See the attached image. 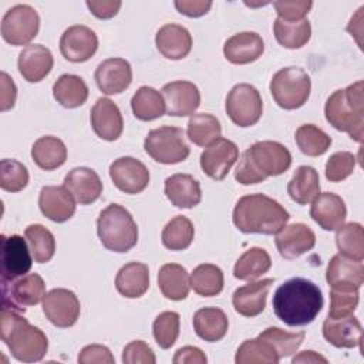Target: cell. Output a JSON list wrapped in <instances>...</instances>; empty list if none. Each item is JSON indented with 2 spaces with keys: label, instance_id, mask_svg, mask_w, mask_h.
Wrapping results in <instances>:
<instances>
[{
  "label": "cell",
  "instance_id": "15",
  "mask_svg": "<svg viewBox=\"0 0 364 364\" xmlns=\"http://www.w3.org/2000/svg\"><path fill=\"white\" fill-rule=\"evenodd\" d=\"M109 176L114 185L128 195L141 193L149 183L148 168L132 156L115 159L109 166Z\"/></svg>",
  "mask_w": 364,
  "mask_h": 364
},
{
  "label": "cell",
  "instance_id": "27",
  "mask_svg": "<svg viewBox=\"0 0 364 364\" xmlns=\"http://www.w3.org/2000/svg\"><path fill=\"white\" fill-rule=\"evenodd\" d=\"M18 71L28 82H40L44 80L54 65L51 51L41 44H30L18 54Z\"/></svg>",
  "mask_w": 364,
  "mask_h": 364
},
{
  "label": "cell",
  "instance_id": "12",
  "mask_svg": "<svg viewBox=\"0 0 364 364\" xmlns=\"http://www.w3.org/2000/svg\"><path fill=\"white\" fill-rule=\"evenodd\" d=\"M1 282H11L27 274L33 264V255L27 240L20 235L0 236Z\"/></svg>",
  "mask_w": 364,
  "mask_h": 364
},
{
  "label": "cell",
  "instance_id": "24",
  "mask_svg": "<svg viewBox=\"0 0 364 364\" xmlns=\"http://www.w3.org/2000/svg\"><path fill=\"white\" fill-rule=\"evenodd\" d=\"M274 279H262L235 290L232 296V304L235 310L245 317H255L260 314L266 307V299Z\"/></svg>",
  "mask_w": 364,
  "mask_h": 364
},
{
  "label": "cell",
  "instance_id": "6",
  "mask_svg": "<svg viewBox=\"0 0 364 364\" xmlns=\"http://www.w3.org/2000/svg\"><path fill=\"white\" fill-rule=\"evenodd\" d=\"M97 233L102 246L115 253H125L138 242V226L132 215L118 203H111L101 210Z\"/></svg>",
  "mask_w": 364,
  "mask_h": 364
},
{
  "label": "cell",
  "instance_id": "59",
  "mask_svg": "<svg viewBox=\"0 0 364 364\" xmlns=\"http://www.w3.org/2000/svg\"><path fill=\"white\" fill-rule=\"evenodd\" d=\"M293 364H297V363H327V358H324L323 355L317 354L316 351H311V350H306V351H301L299 355L293 357L291 360Z\"/></svg>",
  "mask_w": 364,
  "mask_h": 364
},
{
  "label": "cell",
  "instance_id": "37",
  "mask_svg": "<svg viewBox=\"0 0 364 364\" xmlns=\"http://www.w3.org/2000/svg\"><path fill=\"white\" fill-rule=\"evenodd\" d=\"M131 108L135 118L141 121H152L165 114V102L162 94L152 87H139L131 98Z\"/></svg>",
  "mask_w": 364,
  "mask_h": 364
},
{
  "label": "cell",
  "instance_id": "4",
  "mask_svg": "<svg viewBox=\"0 0 364 364\" xmlns=\"http://www.w3.org/2000/svg\"><path fill=\"white\" fill-rule=\"evenodd\" d=\"M289 212L263 193L242 196L233 209V223L242 233L276 235L289 220Z\"/></svg>",
  "mask_w": 364,
  "mask_h": 364
},
{
  "label": "cell",
  "instance_id": "58",
  "mask_svg": "<svg viewBox=\"0 0 364 364\" xmlns=\"http://www.w3.org/2000/svg\"><path fill=\"white\" fill-rule=\"evenodd\" d=\"M173 364H205L208 361L205 353L193 346L181 347L173 355Z\"/></svg>",
  "mask_w": 364,
  "mask_h": 364
},
{
  "label": "cell",
  "instance_id": "45",
  "mask_svg": "<svg viewBox=\"0 0 364 364\" xmlns=\"http://www.w3.org/2000/svg\"><path fill=\"white\" fill-rule=\"evenodd\" d=\"M195 236L192 222L182 215L172 218L162 229V245L169 250H183L191 246Z\"/></svg>",
  "mask_w": 364,
  "mask_h": 364
},
{
  "label": "cell",
  "instance_id": "26",
  "mask_svg": "<svg viewBox=\"0 0 364 364\" xmlns=\"http://www.w3.org/2000/svg\"><path fill=\"white\" fill-rule=\"evenodd\" d=\"M264 51L263 38L255 31H242L233 34L225 41L223 54L225 58L237 65L249 64L262 57Z\"/></svg>",
  "mask_w": 364,
  "mask_h": 364
},
{
  "label": "cell",
  "instance_id": "10",
  "mask_svg": "<svg viewBox=\"0 0 364 364\" xmlns=\"http://www.w3.org/2000/svg\"><path fill=\"white\" fill-rule=\"evenodd\" d=\"M40 30V17L28 4H16L1 18V37L11 46L28 44Z\"/></svg>",
  "mask_w": 364,
  "mask_h": 364
},
{
  "label": "cell",
  "instance_id": "3",
  "mask_svg": "<svg viewBox=\"0 0 364 364\" xmlns=\"http://www.w3.org/2000/svg\"><path fill=\"white\" fill-rule=\"evenodd\" d=\"M291 165L290 151L276 141H259L247 148L235 171V179L242 185L263 182L269 176L284 173Z\"/></svg>",
  "mask_w": 364,
  "mask_h": 364
},
{
  "label": "cell",
  "instance_id": "57",
  "mask_svg": "<svg viewBox=\"0 0 364 364\" xmlns=\"http://www.w3.org/2000/svg\"><path fill=\"white\" fill-rule=\"evenodd\" d=\"M176 10L188 17H200L203 14H206L210 7H212V1H203V0H176L175 3Z\"/></svg>",
  "mask_w": 364,
  "mask_h": 364
},
{
  "label": "cell",
  "instance_id": "50",
  "mask_svg": "<svg viewBox=\"0 0 364 364\" xmlns=\"http://www.w3.org/2000/svg\"><path fill=\"white\" fill-rule=\"evenodd\" d=\"M355 168V156L351 152L340 151L333 154L326 164V178L330 182H341L348 178Z\"/></svg>",
  "mask_w": 364,
  "mask_h": 364
},
{
  "label": "cell",
  "instance_id": "28",
  "mask_svg": "<svg viewBox=\"0 0 364 364\" xmlns=\"http://www.w3.org/2000/svg\"><path fill=\"white\" fill-rule=\"evenodd\" d=\"M323 337L337 348H354L361 344L363 326L354 316L327 317L323 323Z\"/></svg>",
  "mask_w": 364,
  "mask_h": 364
},
{
  "label": "cell",
  "instance_id": "40",
  "mask_svg": "<svg viewBox=\"0 0 364 364\" xmlns=\"http://www.w3.org/2000/svg\"><path fill=\"white\" fill-rule=\"evenodd\" d=\"M191 287L203 297L218 296L223 290V272L219 266L203 263L193 269L189 277Z\"/></svg>",
  "mask_w": 364,
  "mask_h": 364
},
{
  "label": "cell",
  "instance_id": "2",
  "mask_svg": "<svg viewBox=\"0 0 364 364\" xmlns=\"http://www.w3.org/2000/svg\"><path fill=\"white\" fill-rule=\"evenodd\" d=\"M0 337L11 355L21 363L40 361L48 350L47 336L14 309L1 307Z\"/></svg>",
  "mask_w": 364,
  "mask_h": 364
},
{
  "label": "cell",
  "instance_id": "39",
  "mask_svg": "<svg viewBox=\"0 0 364 364\" xmlns=\"http://www.w3.org/2000/svg\"><path fill=\"white\" fill-rule=\"evenodd\" d=\"M273 33L280 46L296 50L309 43L311 37V26L306 18L300 21H284L277 17L273 23Z\"/></svg>",
  "mask_w": 364,
  "mask_h": 364
},
{
  "label": "cell",
  "instance_id": "49",
  "mask_svg": "<svg viewBox=\"0 0 364 364\" xmlns=\"http://www.w3.org/2000/svg\"><path fill=\"white\" fill-rule=\"evenodd\" d=\"M28 183L27 168L16 159H1L0 162V188L7 192L23 191Z\"/></svg>",
  "mask_w": 364,
  "mask_h": 364
},
{
  "label": "cell",
  "instance_id": "20",
  "mask_svg": "<svg viewBox=\"0 0 364 364\" xmlns=\"http://www.w3.org/2000/svg\"><path fill=\"white\" fill-rule=\"evenodd\" d=\"M91 127L98 138L104 141H117L124 129V121L118 105L109 98H98L91 108Z\"/></svg>",
  "mask_w": 364,
  "mask_h": 364
},
{
  "label": "cell",
  "instance_id": "13",
  "mask_svg": "<svg viewBox=\"0 0 364 364\" xmlns=\"http://www.w3.org/2000/svg\"><path fill=\"white\" fill-rule=\"evenodd\" d=\"M80 300L68 289H53L43 299V313L55 327L67 328L74 326L80 317Z\"/></svg>",
  "mask_w": 364,
  "mask_h": 364
},
{
  "label": "cell",
  "instance_id": "55",
  "mask_svg": "<svg viewBox=\"0 0 364 364\" xmlns=\"http://www.w3.org/2000/svg\"><path fill=\"white\" fill-rule=\"evenodd\" d=\"M119 0H87V7L90 11L101 20H107L114 17L121 9Z\"/></svg>",
  "mask_w": 364,
  "mask_h": 364
},
{
  "label": "cell",
  "instance_id": "5",
  "mask_svg": "<svg viewBox=\"0 0 364 364\" xmlns=\"http://www.w3.org/2000/svg\"><path fill=\"white\" fill-rule=\"evenodd\" d=\"M327 122L337 131L347 132L355 142L364 134V82L357 81L344 90L334 91L326 101Z\"/></svg>",
  "mask_w": 364,
  "mask_h": 364
},
{
  "label": "cell",
  "instance_id": "54",
  "mask_svg": "<svg viewBox=\"0 0 364 364\" xmlns=\"http://www.w3.org/2000/svg\"><path fill=\"white\" fill-rule=\"evenodd\" d=\"M80 364H114L115 358L109 348L101 344L85 346L78 354Z\"/></svg>",
  "mask_w": 364,
  "mask_h": 364
},
{
  "label": "cell",
  "instance_id": "33",
  "mask_svg": "<svg viewBox=\"0 0 364 364\" xmlns=\"http://www.w3.org/2000/svg\"><path fill=\"white\" fill-rule=\"evenodd\" d=\"M158 287L169 300L179 301L186 299L191 289L186 269L176 263H166L161 266L158 272Z\"/></svg>",
  "mask_w": 364,
  "mask_h": 364
},
{
  "label": "cell",
  "instance_id": "56",
  "mask_svg": "<svg viewBox=\"0 0 364 364\" xmlns=\"http://www.w3.org/2000/svg\"><path fill=\"white\" fill-rule=\"evenodd\" d=\"M0 87H1L0 109L4 112V111H9L14 107L16 97H17V88H16L14 81L4 71H1V74H0Z\"/></svg>",
  "mask_w": 364,
  "mask_h": 364
},
{
  "label": "cell",
  "instance_id": "29",
  "mask_svg": "<svg viewBox=\"0 0 364 364\" xmlns=\"http://www.w3.org/2000/svg\"><path fill=\"white\" fill-rule=\"evenodd\" d=\"M155 44L165 58L182 60L192 50V36L183 26L169 23L156 31Z\"/></svg>",
  "mask_w": 364,
  "mask_h": 364
},
{
  "label": "cell",
  "instance_id": "23",
  "mask_svg": "<svg viewBox=\"0 0 364 364\" xmlns=\"http://www.w3.org/2000/svg\"><path fill=\"white\" fill-rule=\"evenodd\" d=\"M310 216L324 230H337L346 220L347 208L341 196L323 192L313 199Z\"/></svg>",
  "mask_w": 364,
  "mask_h": 364
},
{
  "label": "cell",
  "instance_id": "44",
  "mask_svg": "<svg viewBox=\"0 0 364 364\" xmlns=\"http://www.w3.org/2000/svg\"><path fill=\"white\" fill-rule=\"evenodd\" d=\"M24 236L30 246L34 262L47 263L53 259L55 253V239L46 226L40 223L30 225L26 228Z\"/></svg>",
  "mask_w": 364,
  "mask_h": 364
},
{
  "label": "cell",
  "instance_id": "53",
  "mask_svg": "<svg viewBox=\"0 0 364 364\" xmlns=\"http://www.w3.org/2000/svg\"><path fill=\"white\" fill-rule=\"evenodd\" d=\"M124 364H155L156 357L152 348L142 340H134L124 347L122 351Z\"/></svg>",
  "mask_w": 364,
  "mask_h": 364
},
{
  "label": "cell",
  "instance_id": "9",
  "mask_svg": "<svg viewBox=\"0 0 364 364\" xmlns=\"http://www.w3.org/2000/svg\"><path fill=\"white\" fill-rule=\"evenodd\" d=\"M226 114L233 124L246 128L255 125L263 114V101L257 88L250 84H236L226 97Z\"/></svg>",
  "mask_w": 364,
  "mask_h": 364
},
{
  "label": "cell",
  "instance_id": "52",
  "mask_svg": "<svg viewBox=\"0 0 364 364\" xmlns=\"http://www.w3.org/2000/svg\"><path fill=\"white\" fill-rule=\"evenodd\" d=\"M273 6L279 18L284 21H300L304 20L313 3L306 0H279L274 1Z\"/></svg>",
  "mask_w": 364,
  "mask_h": 364
},
{
  "label": "cell",
  "instance_id": "34",
  "mask_svg": "<svg viewBox=\"0 0 364 364\" xmlns=\"http://www.w3.org/2000/svg\"><path fill=\"white\" fill-rule=\"evenodd\" d=\"M31 158L38 168L53 171L64 165L67 159V148L57 136H40L31 146Z\"/></svg>",
  "mask_w": 364,
  "mask_h": 364
},
{
  "label": "cell",
  "instance_id": "43",
  "mask_svg": "<svg viewBox=\"0 0 364 364\" xmlns=\"http://www.w3.org/2000/svg\"><path fill=\"white\" fill-rule=\"evenodd\" d=\"M336 245L340 255L361 262L364 259V229L357 222L341 225L336 233Z\"/></svg>",
  "mask_w": 364,
  "mask_h": 364
},
{
  "label": "cell",
  "instance_id": "38",
  "mask_svg": "<svg viewBox=\"0 0 364 364\" xmlns=\"http://www.w3.org/2000/svg\"><path fill=\"white\" fill-rule=\"evenodd\" d=\"M272 266L270 255L262 247L247 249L235 263L233 276L239 280H255L267 273Z\"/></svg>",
  "mask_w": 364,
  "mask_h": 364
},
{
  "label": "cell",
  "instance_id": "14",
  "mask_svg": "<svg viewBox=\"0 0 364 364\" xmlns=\"http://www.w3.org/2000/svg\"><path fill=\"white\" fill-rule=\"evenodd\" d=\"M239 158L236 144L228 138L219 136L200 154V168L209 178L222 181Z\"/></svg>",
  "mask_w": 364,
  "mask_h": 364
},
{
  "label": "cell",
  "instance_id": "7",
  "mask_svg": "<svg viewBox=\"0 0 364 364\" xmlns=\"http://www.w3.org/2000/svg\"><path fill=\"white\" fill-rule=\"evenodd\" d=\"M310 90L311 80L299 67H284L270 81V92L274 102L287 111L303 107L310 97Z\"/></svg>",
  "mask_w": 364,
  "mask_h": 364
},
{
  "label": "cell",
  "instance_id": "30",
  "mask_svg": "<svg viewBox=\"0 0 364 364\" xmlns=\"http://www.w3.org/2000/svg\"><path fill=\"white\" fill-rule=\"evenodd\" d=\"M164 192L169 202L176 208L191 209L202 200L199 182L188 173H175L166 178Z\"/></svg>",
  "mask_w": 364,
  "mask_h": 364
},
{
  "label": "cell",
  "instance_id": "36",
  "mask_svg": "<svg viewBox=\"0 0 364 364\" xmlns=\"http://www.w3.org/2000/svg\"><path fill=\"white\" fill-rule=\"evenodd\" d=\"M53 95L64 108H77L87 101L88 87L81 77L63 74L53 85Z\"/></svg>",
  "mask_w": 364,
  "mask_h": 364
},
{
  "label": "cell",
  "instance_id": "42",
  "mask_svg": "<svg viewBox=\"0 0 364 364\" xmlns=\"http://www.w3.org/2000/svg\"><path fill=\"white\" fill-rule=\"evenodd\" d=\"M280 358L274 347L259 336L257 338L245 340L237 348L235 357L237 364H277Z\"/></svg>",
  "mask_w": 364,
  "mask_h": 364
},
{
  "label": "cell",
  "instance_id": "31",
  "mask_svg": "<svg viewBox=\"0 0 364 364\" xmlns=\"http://www.w3.org/2000/svg\"><path fill=\"white\" fill-rule=\"evenodd\" d=\"M149 287V269L145 263L129 262L124 264L115 277L117 291L127 299H138Z\"/></svg>",
  "mask_w": 364,
  "mask_h": 364
},
{
  "label": "cell",
  "instance_id": "32",
  "mask_svg": "<svg viewBox=\"0 0 364 364\" xmlns=\"http://www.w3.org/2000/svg\"><path fill=\"white\" fill-rule=\"evenodd\" d=\"M229 328L228 316L222 309L203 307L193 314V330L198 337L213 343L222 340Z\"/></svg>",
  "mask_w": 364,
  "mask_h": 364
},
{
  "label": "cell",
  "instance_id": "1",
  "mask_svg": "<svg viewBox=\"0 0 364 364\" xmlns=\"http://www.w3.org/2000/svg\"><path fill=\"white\" fill-rule=\"evenodd\" d=\"M324 304L320 287L303 277H293L274 291L272 306L279 320L290 327L310 324Z\"/></svg>",
  "mask_w": 364,
  "mask_h": 364
},
{
  "label": "cell",
  "instance_id": "35",
  "mask_svg": "<svg viewBox=\"0 0 364 364\" xmlns=\"http://www.w3.org/2000/svg\"><path fill=\"white\" fill-rule=\"evenodd\" d=\"M289 196L299 205H307L320 193L318 172L313 166H299L287 183Z\"/></svg>",
  "mask_w": 364,
  "mask_h": 364
},
{
  "label": "cell",
  "instance_id": "17",
  "mask_svg": "<svg viewBox=\"0 0 364 364\" xmlns=\"http://www.w3.org/2000/svg\"><path fill=\"white\" fill-rule=\"evenodd\" d=\"M165 111L171 117L193 115L200 104L199 88L191 81H172L161 90Z\"/></svg>",
  "mask_w": 364,
  "mask_h": 364
},
{
  "label": "cell",
  "instance_id": "8",
  "mask_svg": "<svg viewBox=\"0 0 364 364\" xmlns=\"http://www.w3.org/2000/svg\"><path fill=\"white\" fill-rule=\"evenodd\" d=\"M145 152L156 162L172 165L189 156V146L183 131L178 127L164 125L148 132L144 141Z\"/></svg>",
  "mask_w": 364,
  "mask_h": 364
},
{
  "label": "cell",
  "instance_id": "25",
  "mask_svg": "<svg viewBox=\"0 0 364 364\" xmlns=\"http://www.w3.org/2000/svg\"><path fill=\"white\" fill-rule=\"evenodd\" d=\"M64 186L80 205L94 203L102 193V182L98 173L87 166L71 169L64 178Z\"/></svg>",
  "mask_w": 364,
  "mask_h": 364
},
{
  "label": "cell",
  "instance_id": "47",
  "mask_svg": "<svg viewBox=\"0 0 364 364\" xmlns=\"http://www.w3.org/2000/svg\"><path fill=\"white\" fill-rule=\"evenodd\" d=\"M259 337L269 341L274 347L279 358H284L297 351V348L304 341L306 333L304 331L290 333V331H284L279 327H269V328L263 330L259 334Z\"/></svg>",
  "mask_w": 364,
  "mask_h": 364
},
{
  "label": "cell",
  "instance_id": "16",
  "mask_svg": "<svg viewBox=\"0 0 364 364\" xmlns=\"http://www.w3.org/2000/svg\"><path fill=\"white\" fill-rule=\"evenodd\" d=\"M98 48V37L87 26L77 24L68 27L60 38V51L71 63L88 61Z\"/></svg>",
  "mask_w": 364,
  "mask_h": 364
},
{
  "label": "cell",
  "instance_id": "22",
  "mask_svg": "<svg viewBox=\"0 0 364 364\" xmlns=\"http://www.w3.org/2000/svg\"><path fill=\"white\" fill-rule=\"evenodd\" d=\"M38 206L47 219L57 223L67 222L75 213V199L64 185L41 188Z\"/></svg>",
  "mask_w": 364,
  "mask_h": 364
},
{
  "label": "cell",
  "instance_id": "51",
  "mask_svg": "<svg viewBox=\"0 0 364 364\" xmlns=\"http://www.w3.org/2000/svg\"><path fill=\"white\" fill-rule=\"evenodd\" d=\"M358 306V290L355 291H330V309L328 317L330 318H340L353 316Z\"/></svg>",
  "mask_w": 364,
  "mask_h": 364
},
{
  "label": "cell",
  "instance_id": "41",
  "mask_svg": "<svg viewBox=\"0 0 364 364\" xmlns=\"http://www.w3.org/2000/svg\"><path fill=\"white\" fill-rule=\"evenodd\" d=\"M222 127L219 119L206 112L193 114L188 121V138L198 146H208L220 136Z\"/></svg>",
  "mask_w": 364,
  "mask_h": 364
},
{
  "label": "cell",
  "instance_id": "46",
  "mask_svg": "<svg viewBox=\"0 0 364 364\" xmlns=\"http://www.w3.org/2000/svg\"><path fill=\"white\" fill-rule=\"evenodd\" d=\"M294 138L299 149L307 156H320L326 154L331 145V138L313 124L300 125L296 129Z\"/></svg>",
  "mask_w": 364,
  "mask_h": 364
},
{
  "label": "cell",
  "instance_id": "19",
  "mask_svg": "<svg viewBox=\"0 0 364 364\" xmlns=\"http://www.w3.org/2000/svg\"><path fill=\"white\" fill-rule=\"evenodd\" d=\"M316 245L314 232L304 223L284 225L276 233V247L282 257L293 260L306 252L311 250Z\"/></svg>",
  "mask_w": 364,
  "mask_h": 364
},
{
  "label": "cell",
  "instance_id": "18",
  "mask_svg": "<svg viewBox=\"0 0 364 364\" xmlns=\"http://www.w3.org/2000/svg\"><path fill=\"white\" fill-rule=\"evenodd\" d=\"M326 280L331 290L355 291L364 283V266L361 262L336 255L327 264Z\"/></svg>",
  "mask_w": 364,
  "mask_h": 364
},
{
  "label": "cell",
  "instance_id": "21",
  "mask_svg": "<svg viewBox=\"0 0 364 364\" xmlns=\"http://www.w3.org/2000/svg\"><path fill=\"white\" fill-rule=\"evenodd\" d=\"M94 77L100 91L107 95H115L129 87L132 68L124 58H107L98 64Z\"/></svg>",
  "mask_w": 364,
  "mask_h": 364
},
{
  "label": "cell",
  "instance_id": "48",
  "mask_svg": "<svg viewBox=\"0 0 364 364\" xmlns=\"http://www.w3.org/2000/svg\"><path fill=\"white\" fill-rule=\"evenodd\" d=\"M179 326L181 317L176 311H164L156 316L152 324V333L156 344L164 350L171 348L178 340Z\"/></svg>",
  "mask_w": 364,
  "mask_h": 364
},
{
  "label": "cell",
  "instance_id": "11",
  "mask_svg": "<svg viewBox=\"0 0 364 364\" xmlns=\"http://www.w3.org/2000/svg\"><path fill=\"white\" fill-rule=\"evenodd\" d=\"M3 306L17 311H26V307L38 304L46 293V283L37 273H27L11 282H1Z\"/></svg>",
  "mask_w": 364,
  "mask_h": 364
}]
</instances>
